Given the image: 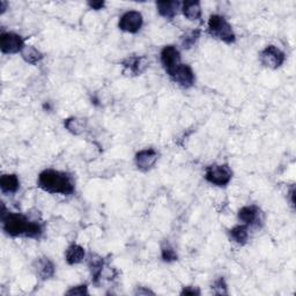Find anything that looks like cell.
Masks as SVG:
<instances>
[{
    "label": "cell",
    "mask_w": 296,
    "mask_h": 296,
    "mask_svg": "<svg viewBox=\"0 0 296 296\" xmlns=\"http://www.w3.org/2000/svg\"><path fill=\"white\" fill-rule=\"evenodd\" d=\"M3 229L6 234L13 237L16 236H26V237L37 238L42 234V227L37 222L30 221L26 215L20 213H6L5 206L3 203Z\"/></svg>",
    "instance_id": "6da1fadb"
},
{
    "label": "cell",
    "mask_w": 296,
    "mask_h": 296,
    "mask_svg": "<svg viewBox=\"0 0 296 296\" xmlns=\"http://www.w3.org/2000/svg\"><path fill=\"white\" fill-rule=\"evenodd\" d=\"M39 187L45 192L69 196L74 192L72 177L63 171L46 169L39 176Z\"/></svg>",
    "instance_id": "7a4b0ae2"
},
{
    "label": "cell",
    "mask_w": 296,
    "mask_h": 296,
    "mask_svg": "<svg viewBox=\"0 0 296 296\" xmlns=\"http://www.w3.org/2000/svg\"><path fill=\"white\" fill-rule=\"evenodd\" d=\"M208 32H210L212 37L221 42H225L227 44L234 43L236 40L235 32L229 25V22L224 16L217 15V14L210 16V20H208Z\"/></svg>",
    "instance_id": "3957f363"
},
{
    "label": "cell",
    "mask_w": 296,
    "mask_h": 296,
    "mask_svg": "<svg viewBox=\"0 0 296 296\" xmlns=\"http://www.w3.org/2000/svg\"><path fill=\"white\" fill-rule=\"evenodd\" d=\"M205 178L216 187H226L233 178V171L227 164H213L206 168Z\"/></svg>",
    "instance_id": "277c9868"
},
{
    "label": "cell",
    "mask_w": 296,
    "mask_h": 296,
    "mask_svg": "<svg viewBox=\"0 0 296 296\" xmlns=\"http://www.w3.org/2000/svg\"><path fill=\"white\" fill-rule=\"evenodd\" d=\"M259 59H261V63L265 67L276 69L285 63L286 55L280 49H278L276 46L268 45L262 51L261 54H259Z\"/></svg>",
    "instance_id": "5b68a950"
},
{
    "label": "cell",
    "mask_w": 296,
    "mask_h": 296,
    "mask_svg": "<svg viewBox=\"0 0 296 296\" xmlns=\"http://www.w3.org/2000/svg\"><path fill=\"white\" fill-rule=\"evenodd\" d=\"M25 48V41L15 32H3L0 36V49L3 53L14 54L21 52Z\"/></svg>",
    "instance_id": "8992f818"
},
{
    "label": "cell",
    "mask_w": 296,
    "mask_h": 296,
    "mask_svg": "<svg viewBox=\"0 0 296 296\" xmlns=\"http://www.w3.org/2000/svg\"><path fill=\"white\" fill-rule=\"evenodd\" d=\"M161 63L165 72L171 77L180 64V53L174 45H166L161 51Z\"/></svg>",
    "instance_id": "52a82bcc"
},
{
    "label": "cell",
    "mask_w": 296,
    "mask_h": 296,
    "mask_svg": "<svg viewBox=\"0 0 296 296\" xmlns=\"http://www.w3.org/2000/svg\"><path fill=\"white\" fill-rule=\"evenodd\" d=\"M142 23H143V18L140 12L128 11L120 16L118 27L120 30L131 32V34H136V32L140 30V28L142 27Z\"/></svg>",
    "instance_id": "ba28073f"
},
{
    "label": "cell",
    "mask_w": 296,
    "mask_h": 296,
    "mask_svg": "<svg viewBox=\"0 0 296 296\" xmlns=\"http://www.w3.org/2000/svg\"><path fill=\"white\" fill-rule=\"evenodd\" d=\"M157 159H159V154L154 148H146V150L138 152L134 160H136V164L139 170L148 171L155 165Z\"/></svg>",
    "instance_id": "9c48e42d"
},
{
    "label": "cell",
    "mask_w": 296,
    "mask_h": 296,
    "mask_svg": "<svg viewBox=\"0 0 296 296\" xmlns=\"http://www.w3.org/2000/svg\"><path fill=\"white\" fill-rule=\"evenodd\" d=\"M171 79H173L176 83H178L179 86L184 88H190L193 86L194 83V73L189 65L180 64L179 66L175 69L173 76H171Z\"/></svg>",
    "instance_id": "30bf717a"
},
{
    "label": "cell",
    "mask_w": 296,
    "mask_h": 296,
    "mask_svg": "<svg viewBox=\"0 0 296 296\" xmlns=\"http://www.w3.org/2000/svg\"><path fill=\"white\" fill-rule=\"evenodd\" d=\"M124 72L130 73L131 76H139L148 66L146 57H128L123 62Z\"/></svg>",
    "instance_id": "8fae6325"
},
{
    "label": "cell",
    "mask_w": 296,
    "mask_h": 296,
    "mask_svg": "<svg viewBox=\"0 0 296 296\" xmlns=\"http://www.w3.org/2000/svg\"><path fill=\"white\" fill-rule=\"evenodd\" d=\"M35 270L37 274H39L43 280L50 279V278L53 276L54 274L53 263L46 257H42L37 259V261L35 262Z\"/></svg>",
    "instance_id": "7c38bea8"
},
{
    "label": "cell",
    "mask_w": 296,
    "mask_h": 296,
    "mask_svg": "<svg viewBox=\"0 0 296 296\" xmlns=\"http://www.w3.org/2000/svg\"><path fill=\"white\" fill-rule=\"evenodd\" d=\"M259 214H261V211L257 206H244L238 212V219L244 222L245 226H251L258 221Z\"/></svg>",
    "instance_id": "4fadbf2b"
},
{
    "label": "cell",
    "mask_w": 296,
    "mask_h": 296,
    "mask_svg": "<svg viewBox=\"0 0 296 296\" xmlns=\"http://www.w3.org/2000/svg\"><path fill=\"white\" fill-rule=\"evenodd\" d=\"M0 188L4 193H15L20 188V180L15 174L3 175L0 178Z\"/></svg>",
    "instance_id": "5bb4252c"
},
{
    "label": "cell",
    "mask_w": 296,
    "mask_h": 296,
    "mask_svg": "<svg viewBox=\"0 0 296 296\" xmlns=\"http://www.w3.org/2000/svg\"><path fill=\"white\" fill-rule=\"evenodd\" d=\"M86 256L85 249L79 244H72L69 245L65 253V259H66L67 264L69 265H76V264L81 263L83 258Z\"/></svg>",
    "instance_id": "9a60e30c"
},
{
    "label": "cell",
    "mask_w": 296,
    "mask_h": 296,
    "mask_svg": "<svg viewBox=\"0 0 296 296\" xmlns=\"http://www.w3.org/2000/svg\"><path fill=\"white\" fill-rule=\"evenodd\" d=\"M180 4L178 2H159L156 3L157 12L161 16L165 18H173L179 9Z\"/></svg>",
    "instance_id": "2e32d148"
},
{
    "label": "cell",
    "mask_w": 296,
    "mask_h": 296,
    "mask_svg": "<svg viewBox=\"0 0 296 296\" xmlns=\"http://www.w3.org/2000/svg\"><path fill=\"white\" fill-rule=\"evenodd\" d=\"M182 12L189 20H199L201 16V6L199 2H185L182 5Z\"/></svg>",
    "instance_id": "e0dca14e"
},
{
    "label": "cell",
    "mask_w": 296,
    "mask_h": 296,
    "mask_svg": "<svg viewBox=\"0 0 296 296\" xmlns=\"http://www.w3.org/2000/svg\"><path fill=\"white\" fill-rule=\"evenodd\" d=\"M86 125H87L86 119L77 118V117L67 118L64 122V126L67 128V131L76 134V136H79V134H81L83 131H85Z\"/></svg>",
    "instance_id": "ac0fdd59"
},
{
    "label": "cell",
    "mask_w": 296,
    "mask_h": 296,
    "mask_svg": "<svg viewBox=\"0 0 296 296\" xmlns=\"http://www.w3.org/2000/svg\"><path fill=\"white\" fill-rule=\"evenodd\" d=\"M21 55L27 63H29L31 65L40 63L41 60L43 59V53L40 52V51L32 45H25V48L21 51Z\"/></svg>",
    "instance_id": "d6986e66"
},
{
    "label": "cell",
    "mask_w": 296,
    "mask_h": 296,
    "mask_svg": "<svg viewBox=\"0 0 296 296\" xmlns=\"http://www.w3.org/2000/svg\"><path fill=\"white\" fill-rule=\"evenodd\" d=\"M230 236H231V238L234 239V242H236L237 244H240V245L245 244L249 237L248 227L243 225L235 226L234 228L230 230Z\"/></svg>",
    "instance_id": "ffe728a7"
},
{
    "label": "cell",
    "mask_w": 296,
    "mask_h": 296,
    "mask_svg": "<svg viewBox=\"0 0 296 296\" xmlns=\"http://www.w3.org/2000/svg\"><path fill=\"white\" fill-rule=\"evenodd\" d=\"M200 32H201L200 29H194V30H191L190 32H188V34L182 39L183 48L184 49L192 48V46L197 43L199 37H200Z\"/></svg>",
    "instance_id": "44dd1931"
},
{
    "label": "cell",
    "mask_w": 296,
    "mask_h": 296,
    "mask_svg": "<svg viewBox=\"0 0 296 296\" xmlns=\"http://www.w3.org/2000/svg\"><path fill=\"white\" fill-rule=\"evenodd\" d=\"M89 267H90L92 278H94V281L96 282L102 274V270H103V261H102V258H97V259L91 258V261L89 263Z\"/></svg>",
    "instance_id": "7402d4cb"
},
{
    "label": "cell",
    "mask_w": 296,
    "mask_h": 296,
    "mask_svg": "<svg viewBox=\"0 0 296 296\" xmlns=\"http://www.w3.org/2000/svg\"><path fill=\"white\" fill-rule=\"evenodd\" d=\"M161 253H162V259H163V261L166 263L177 261V253L175 252V250L171 248L169 244H164L163 247H162Z\"/></svg>",
    "instance_id": "603a6c76"
},
{
    "label": "cell",
    "mask_w": 296,
    "mask_h": 296,
    "mask_svg": "<svg viewBox=\"0 0 296 296\" xmlns=\"http://www.w3.org/2000/svg\"><path fill=\"white\" fill-rule=\"evenodd\" d=\"M213 289H214V293L216 295H227L228 294V290H227V284L224 278H220V279H217L214 285L212 287Z\"/></svg>",
    "instance_id": "cb8c5ba5"
},
{
    "label": "cell",
    "mask_w": 296,
    "mask_h": 296,
    "mask_svg": "<svg viewBox=\"0 0 296 296\" xmlns=\"http://www.w3.org/2000/svg\"><path fill=\"white\" fill-rule=\"evenodd\" d=\"M88 294V290H87V286L86 285H81V286H76L73 287V288L68 289L66 291V295H79V296H82V295H87Z\"/></svg>",
    "instance_id": "d4e9b609"
},
{
    "label": "cell",
    "mask_w": 296,
    "mask_h": 296,
    "mask_svg": "<svg viewBox=\"0 0 296 296\" xmlns=\"http://www.w3.org/2000/svg\"><path fill=\"white\" fill-rule=\"evenodd\" d=\"M180 294L182 295H200V290L196 288V287L189 286V287H184Z\"/></svg>",
    "instance_id": "484cf974"
},
{
    "label": "cell",
    "mask_w": 296,
    "mask_h": 296,
    "mask_svg": "<svg viewBox=\"0 0 296 296\" xmlns=\"http://www.w3.org/2000/svg\"><path fill=\"white\" fill-rule=\"evenodd\" d=\"M88 6L91 9H95V11H100V9L103 8L105 6L104 2H89L88 3Z\"/></svg>",
    "instance_id": "4316f807"
},
{
    "label": "cell",
    "mask_w": 296,
    "mask_h": 296,
    "mask_svg": "<svg viewBox=\"0 0 296 296\" xmlns=\"http://www.w3.org/2000/svg\"><path fill=\"white\" fill-rule=\"evenodd\" d=\"M136 294H139V295H141V294H145V295H147V294H152V295H154V293H153V291L150 290V289L143 290V289H142V287H141V288H139V289L136 291Z\"/></svg>",
    "instance_id": "83f0119b"
},
{
    "label": "cell",
    "mask_w": 296,
    "mask_h": 296,
    "mask_svg": "<svg viewBox=\"0 0 296 296\" xmlns=\"http://www.w3.org/2000/svg\"><path fill=\"white\" fill-rule=\"evenodd\" d=\"M6 8H7V3L3 2V0H2V2H0V9H2V12H0V13L3 14L5 11H6Z\"/></svg>",
    "instance_id": "f1b7e54d"
}]
</instances>
